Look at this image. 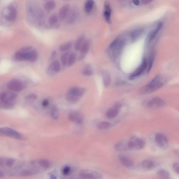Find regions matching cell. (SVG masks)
<instances>
[{
	"mask_svg": "<svg viewBox=\"0 0 179 179\" xmlns=\"http://www.w3.org/2000/svg\"><path fill=\"white\" fill-rule=\"evenodd\" d=\"M76 58L75 53L73 52L68 56L67 64L69 66H72L74 64Z\"/></svg>",
	"mask_w": 179,
	"mask_h": 179,
	"instance_id": "obj_36",
	"label": "cell"
},
{
	"mask_svg": "<svg viewBox=\"0 0 179 179\" xmlns=\"http://www.w3.org/2000/svg\"><path fill=\"white\" fill-rule=\"evenodd\" d=\"M56 55H57V52L56 51H53L51 54V59H53L56 57Z\"/></svg>",
	"mask_w": 179,
	"mask_h": 179,
	"instance_id": "obj_47",
	"label": "cell"
},
{
	"mask_svg": "<svg viewBox=\"0 0 179 179\" xmlns=\"http://www.w3.org/2000/svg\"><path fill=\"white\" fill-rule=\"evenodd\" d=\"M125 39L122 37H117L110 44L109 47V53L112 59H116L119 57L125 46Z\"/></svg>",
	"mask_w": 179,
	"mask_h": 179,
	"instance_id": "obj_4",
	"label": "cell"
},
{
	"mask_svg": "<svg viewBox=\"0 0 179 179\" xmlns=\"http://www.w3.org/2000/svg\"><path fill=\"white\" fill-rule=\"evenodd\" d=\"M4 160L2 158H0V166H3L4 165Z\"/></svg>",
	"mask_w": 179,
	"mask_h": 179,
	"instance_id": "obj_49",
	"label": "cell"
},
{
	"mask_svg": "<svg viewBox=\"0 0 179 179\" xmlns=\"http://www.w3.org/2000/svg\"><path fill=\"white\" fill-rule=\"evenodd\" d=\"M104 16L105 21L107 23H110L111 15V9L110 8V3L108 1H106L104 6Z\"/></svg>",
	"mask_w": 179,
	"mask_h": 179,
	"instance_id": "obj_20",
	"label": "cell"
},
{
	"mask_svg": "<svg viewBox=\"0 0 179 179\" xmlns=\"http://www.w3.org/2000/svg\"><path fill=\"white\" fill-rule=\"evenodd\" d=\"M79 176L83 179H102L101 174L92 170H83L79 172Z\"/></svg>",
	"mask_w": 179,
	"mask_h": 179,
	"instance_id": "obj_9",
	"label": "cell"
},
{
	"mask_svg": "<svg viewBox=\"0 0 179 179\" xmlns=\"http://www.w3.org/2000/svg\"><path fill=\"white\" fill-rule=\"evenodd\" d=\"M163 25V23H158L156 28L154 30H151L148 35L147 38V44H149L152 42L156 38L157 35H158L160 30Z\"/></svg>",
	"mask_w": 179,
	"mask_h": 179,
	"instance_id": "obj_17",
	"label": "cell"
},
{
	"mask_svg": "<svg viewBox=\"0 0 179 179\" xmlns=\"http://www.w3.org/2000/svg\"><path fill=\"white\" fill-rule=\"evenodd\" d=\"M164 102L162 100L156 97L148 101L147 105L150 108L156 109L161 108L164 105Z\"/></svg>",
	"mask_w": 179,
	"mask_h": 179,
	"instance_id": "obj_13",
	"label": "cell"
},
{
	"mask_svg": "<svg viewBox=\"0 0 179 179\" xmlns=\"http://www.w3.org/2000/svg\"><path fill=\"white\" fill-rule=\"evenodd\" d=\"M0 135L7 136L19 140L23 139V136L20 133L8 127L0 128Z\"/></svg>",
	"mask_w": 179,
	"mask_h": 179,
	"instance_id": "obj_8",
	"label": "cell"
},
{
	"mask_svg": "<svg viewBox=\"0 0 179 179\" xmlns=\"http://www.w3.org/2000/svg\"><path fill=\"white\" fill-rule=\"evenodd\" d=\"M157 175L160 178L168 179L170 178L169 172L164 170H159L157 173Z\"/></svg>",
	"mask_w": 179,
	"mask_h": 179,
	"instance_id": "obj_28",
	"label": "cell"
},
{
	"mask_svg": "<svg viewBox=\"0 0 179 179\" xmlns=\"http://www.w3.org/2000/svg\"><path fill=\"white\" fill-rule=\"evenodd\" d=\"M157 144L161 148H166L168 145V141L166 136L161 133H157L155 137Z\"/></svg>",
	"mask_w": 179,
	"mask_h": 179,
	"instance_id": "obj_14",
	"label": "cell"
},
{
	"mask_svg": "<svg viewBox=\"0 0 179 179\" xmlns=\"http://www.w3.org/2000/svg\"><path fill=\"white\" fill-rule=\"evenodd\" d=\"M172 167L174 171L176 173L179 174V163L178 162H175L173 163Z\"/></svg>",
	"mask_w": 179,
	"mask_h": 179,
	"instance_id": "obj_43",
	"label": "cell"
},
{
	"mask_svg": "<svg viewBox=\"0 0 179 179\" xmlns=\"http://www.w3.org/2000/svg\"><path fill=\"white\" fill-rule=\"evenodd\" d=\"M69 53L68 52H66L63 54L61 57V61L62 62L63 65L66 66L67 64L68 55Z\"/></svg>",
	"mask_w": 179,
	"mask_h": 179,
	"instance_id": "obj_38",
	"label": "cell"
},
{
	"mask_svg": "<svg viewBox=\"0 0 179 179\" xmlns=\"http://www.w3.org/2000/svg\"><path fill=\"white\" fill-rule=\"evenodd\" d=\"M103 81L104 86L106 88L108 87L111 82V77L108 71H104L103 74Z\"/></svg>",
	"mask_w": 179,
	"mask_h": 179,
	"instance_id": "obj_25",
	"label": "cell"
},
{
	"mask_svg": "<svg viewBox=\"0 0 179 179\" xmlns=\"http://www.w3.org/2000/svg\"><path fill=\"white\" fill-rule=\"evenodd\" d=\"M26 84L23 80L16 79L10 81L8 83L7 88L10 91L16 93L21 91L26 87Z\"/></svg>",
	"mask_w": 179,
	"mask_h": 179,
	"instance_id": "obj_7",
	"label": "cell"
},
{
	"mask_svg": "<svg viewBox=\"0 0 179 179\" xmlns=\"http://www.w3.org/2000/svg\"><path fill=\"white\" fill-rule=\"evenodd\" d=\"M37 163L41 167L44 169H47L50 167L51 163L48 160L46 159H41L38 160Z\"/></svg>",
	"mask_w": 179,
	"mask_h": 179,
	"instance_id": "obj_27",
	"label": "cell"
},
{
	"mask_svg": "<svg viewBox=\"0 0 179 179\" xmlns=\"http://www.w3.org/2000/svg\"><path fill=\"white\" fill-rule=\"evenodd\" d=\"M155 57V55L154 53H151V55L150 56L149 64L147 66L148 67V72L151 70V67L153 66V62H154V60Z\"/></svg>",
	"mask_w": 179,
	"mask_h": 179,
	"instance_id": "obj_39",
	"label": "cell"
},
{
	"mask_svg": "<svg viewBox=\"0 0 179 179\" xmlns=\"http://www.w3.org/2000/svg\"><path fill=\"white\" fill-rule=\"evenodd\" d=\"M129 150H140L142 149L145 146L144 141L140 138L133 136L127 142Z\"/></svg>",
	"mask_w": 179,
	"mask_h": 179,
	"instance_id": "obj_5",
	"label": "cell"
},
{
	"mask_svg": "<svg viewBox=\"0 0 179 179\" xmlns=\"http://www.w3.org/2000/svg\"><path fill=\"white\" fill-rule=\"evenodd\" d=\"M141 166L144 169L149 170L156 167V162L152 160H144L141 162Z\"/></svg>",
	"mask_w": 179,
	"mask_h": 179,
	"instance_id": "obj_21",
	"label": "cell"
},
{
	"mask_svg": "<svg viewBox=\"0 0 179 179\" xmlns=\"http://www.w3.org/2000/svg\"><path fill=\"white\" fill-rule=\"evenodd\" d=\"M90 47V43L89 40H85L80 49V54L78 60H81L84 58L87 54L89 51Z\"/></svg>",
	"mask_w": 179,
	"mask_h": 179,
	"instance_id": "obj_15",
	"label": "cell"
},
{
	"mask_svg": "<svg viewBox=\"0 0 179 179\" xmlns=\"http://www.w3.org/2000/svg\"><path fill=\"white\" fill-rule=\"evenodd\" d=\"M85 40V37L81 36L79 37L76 41L75 45V48L77 51H79L82 45Z\"/></svg>",
	"mask_w": 179,
	"mask_h": 179,
	"instance_id": "obj_30",
	"label": "cell"
},
{
	"mask_svg": "<svg viewBox=\"0 0 179 179\" xmlns=\"http://www.w3.org/2000/svg\"><path fill=\"white\" fill-rule=\"evenodd\" d=\"M144 32L142 28H139L133 30L131 32L130 37L131 41L133 42L135 41L139 38Z\"/></svg>",
	"mask_w": 179,
	"mask_h": 179,
	"instance_id": "obj_22",
	"label": "cell"
},
{
	"mask_svg": "<svg viewBox=\"0 0 179 179\" xmlns=\"http://www.w3.org/2000/svg\"><path fill=\"white\" fill-rule=\"evenodd\" d=\"M38 170L35 169H25L23 170L20 173V175L21 176H30L35 174L38 173Z\"/></svg>",
	"mask_w": 179,
	"mask_h": 179,
	"instance_id": "obj_26",
	"label": "cell"
},
{
	"mask_svg": "<svg viewBox=\"0 0 179 179\" xmlns=\"http://www.w3.org/2000/svg\"><path fill=\"white\" fill-rule=\"evenodd\" d=\"M51 116L55 120H57L59 118V114L58 109L55 106H53L50 110Z\"/></svg>",
	"mask_w": 179,
	"mask_h": 179,
	"instance_id": "obj_34",
	"label": "cell"
},
{
	"mask_svg": "<svg viewBox=\"0 0 179 179\" xmlns=\"http://www.w3.org/2000/svg\"><path fill=\"white\" fill-rule=\"evenodd\" d=\"M4 176V173L3 172L0 170V177H3Z\"/></svg>",
	"mask_w": 179,
	"mask_h": 179,
	"instance_id": "obj_50",
	"label": "cell"
},
{
	"mask_svg": "<svg viewBox=\"0 0 179 179\" xmlns=\"http://www.w3.org/2000/svg\"><path fill=\"white\" fill-rule=\"evenodd\" d=\"M121 107L122 105L120 104H115L107 111L106 115L109 119L115 118L118 115Z\"/></svg>",
	"mask_w": 179,
	"mask_h": 179,
	"instance_id": "obj_11",
	"label": "cell"
},
{
	"mask_svg": "<svg viewBox=\"0 0 179 179\" xmlns=\"http://www.w3.org/2000/svg\"><path fill=\"white\" fill-rule=\"evenodd\" d=\"M119 159L120 163L126 167L132 168L134 166V162L128 156L122 155L119 156Z\"/></svg>",
	"mask_w": 179,
	"mask_h": 179,
	"instance_id": "obj_16",
	"label": "cell"
},
{
	"mask_svg": "<svg viewBox=\"0 0 179 179\" xmlns=\"http://www.w3.org/2000/svg\"><path fill=\"white\" fill-rule=\"evenodd\" d=\"M147 63L146 59H143L140 65L132 74H131L129 79H134L139 76L144 72L146 68H147Z\"/></svg>",
	"mask_w": 179,
	"mask_h": 179,
	"instance_id": "obj_10",
	"label": "cell"
},
{
	"mask_svg": "<svg viewBox=\"0 0 179 179\" xmlns=\"http://www.w3.org/2000/svg\"><path fill=\"white\" fill-rule=\"evenodd\" d=\"M61 70V65L60 63L57 60L54 61L50 65L48 70V74L49 75H53L55 73H57L60 71Z\"/></svg>",
	"mask_w": 179,
	"mask_h": 179,
	"instance_id": "obj_18",
	"label": "cell"
},
{
	"mask_svg": "<svg viewBox=\"0 0 179 179\" xmlns=\"http://www.w3.org/2000/svg\"><path fill=\"white\" fill-rule=\"evenodd\" d=\"M37 51L31 46H26L19 49L13 55L12 58L16 61H27L35 62L37 59Z\"/></svg>",
	"mask_w": 179,
	"mask_h": 179,
	"instance_id": "obj_1",
	"label": "cell"
},
{
	"mask_svg": "<svg viewBox=\"0 0 179 179\" xmlns=\"http://www.w3.org/2000/svg\"><path fill=\"white\" fill-rule=\"evenodd\" d=\"M93 74V68L90 65L88 64L85 66L83 70V74L85 76H90Z\"/></svg>",
	"mask_w": 179,
	"mask_h": 179,
	"instance_id": "obj_35",
	"label": "cell"
},
{
	"mask_svg": "<svg viewBox=\"0 0 179 179\" xmlns=\"http://www.w3.org/2000/svg\"><path fill=\"white\" fill-rule=\"evenodd\" d=\"M15 162V160L12 158H8L6 160L5 163L7 166L11 167L12 166Z\"/></svg>",
	"mask_w": 179,
	"mask_h": 179,
	"instance_id": "obj_41",
	"label": "cell"
},
{
	"mask_svg": "<svg viewBox=\"0 0 179 179\" xmlns=\"http://www.w3.org/2000/svg\"><path fill=\"white\" fill-rule=\"evenodd\" d=\"M86 92V89L84 88L73 87L70 89L68 93L81 98L84 95Z\"/></svg>",
	"mask_w": 179,
	"mask_h": 179,
	"instance_id": "obj_19",
	"label": "cell"
},
{
	"mask_svg": "<svg viewBox=\"0 0 179 179\" xmlns=\"http://www.w3.org/2000/svg\"><path fill=\"white\" fill-rule=\"evenodd\" d=\"M141 3L144 5H147L152 2L154 0H141Z\"/></svg>",
	"mask_w": 179,
	"mask_h": 179,
	"instance_id": "obj_46",
	"label": "cell"
},
{
	"mask_svg": "<svg viewBox=\"0 0 179 179\" xmlns=\"http://www.w3.org/2000/svg\"><path fill=\"white\" fill-rule=\"evenodd\" d=\"M133 2L136 6H139L140 4L139 0H133Z\"/></svg>",
	"mask_w": 179,
	"mask_h": 179,
	"instance_id": "obj_48",
	"label": "cell"
},
{
	"mask_svg": "<svg viewBox=\"0 0 179 179\" xmlns=\"http://www.w3.org/2000/svg\"><path fill=\"white\" fill-rule=\"evenodd\" d=\"M37 97L36 95L35 94H31L27 95V99L31 100H35L37 99Z\"/></svg>",
	"mask_w": 179,
	"mask_h": 179,
	"instance_id": "obj_44",
	"label": "cell"
},
{
	"mask_svg": "<svg viewBox=\"0 0 179 179\" xmlns=\"http://www.w3.org/2000/svg\"><path fill=\"white\" fill-rule=\"evenodd\" d=\"M70 6L69 5H66L63 6L61 8L59 11V19L61 20H64L69 12Z\"/></svg>",
	"mask_w": 179,
	"mask_h": 179,
	"instance_id": "obj_23",
	"label": "cell"
},
{
	"mask_svg": "<svg viewBox=\"0 0 179 179\" xmlns=\"http://www.w3.org/2000/svg\"><path fill=\"white\" fill-rule=\"evenodd\" d=\"M49 104V100L48 99H45L43 101H42V106L44 107H47L48 106V105Z\"/></svg>",
	"mask_w": 179,
	"mask_h": 179,
	"instance_id": "obj_45",
	"label": "cell"
},
{
	"mask_svg": "<svg viewBox=\"0 0 179 179\" xmlns=\"http://www.w3.org/2000/svg\"><path fill=\"white\" fill-rule=\"evenodd\" d=\"M51 178L54 179H56L57 178H56L55 176H54V175H52L51 176Z\"/></svg>",
	"mask_w": 179,
	"mask_h": 179,
	"instance_id": "obj_51",
	"label": "cell"
},
{
	"mask_svg": "<svg viewBox=\"0 0 179 179\" xmlns=\"http://www.w3.org/2000/svg\"><path fill=\"white\" fill-rule=\"evenodd\" d=\"M68 118L71 122L78 124H82L84 117L82 113L77 111H72L68 115Z\"/></svg>",
	"mask_w": 179,
	"mask_h": 179,
	"instance_id": "obj_12",
	"label": "cell"
},
{
	"mask_svg": "<svg viewBox=\"0 0 179 179\" xmlns=\"http://www.w3.org/2000/svg\"><path fill=\"white\" fill-rule=\"evenodd\" d=\"M94 6L93 0H87L85 3L84 9L87 13H90L93 9Z\"/></svg>",
	"mask_w": 179,
	"mask_h": 179,
	"instance_id": "obj_29",
	"label": "cell"
},
{
	"mask_svg": "<svg viewBox=\"0 0 179 179\" xmlns=\"http://www.w3.org/2000/svg\"><path fill=\"white\" fill-rule=\"evenodd\" d=\"M17 95L14 92H2L0 93V109L10 110L15 106L17 101Z\"/></svg>",
	"mask_w": 179,
	"mask_h": 179,
	"instance_id": "obj_2",
	"label": "cell"
},
{
	"mask_svg": "<svg viewBox=\"0 0 179 179\" xmlns=\"http://www.w3.org/2000/svg\"><path fill=\"white\" fill-rule=\"evenodd\" d=\"M166 82V79L162 76L158 75L151 82L141 88V93L143 95L152 93L163 86Z\"/></svg>",
	"mask_w": 179,
	"mask_h": 179,
	"instance_id": "obj_3",
	"label": "cell"
},
{
	"mask_svg": "<svg viewBox=\"0 0 179 179\" xmlns=\"http://www.w3.org/2000/svg\"><path fill=\"white\" fill-rule=\"evenodd\" d=\"M73 43L71 42H66V43L62 44L59 47V50L61 52H66L69 50L72 47Z\"/></svg>",
	"mask_w": 179,
	"mask_h": 179,
	"instance_id": "obj_32",
	"label": "cell"
},
{
	"mask_svg": "<svg viewBox=\"0 0 179 179\" xmlns=\"http://www.w3.org/2000/svg\"><path fill=\"white\" fill-rule=\"evenodd\" d=\"M56 3L53 0H50L48 1L44 5V8L47 11H50L55 8Z\"/></svg>",
	"mask_w": 179,
	"mask_h": 179,
	"instance_id": "obj_33",
	"label": "cell"
},
{
	"mask_svg": "<svg viewBox=\"0 0 179 179\" xmlns=\"http://www.w3.org/2000/svg\"><path fill=\"white\" fill-rule=\"evenodd\" d=\"M66 98L68 102L71 103H75L77 102L80 100L79 97L74 96L68 93L66 95Z\"/></svg>",
	"mask_w": 179,
	"mask_h": 179,
	"instance_id": "obj_37",
	"label": "cell"
},
{
	"mask_svg": "<svg viewBox=\"0 0 179 179\" xmlns=\"http://www.w3.org/2000/svg\"><path fill=\"white\" fill-rule=\"evenodd\" d=\"M58 21V18L56 15H53L51 16L49 19V25L51 26L55 25Z\"/></svg>",
	"mask_w": 179,
	"mask_h": 179,
	"instance_id": "obj_40",
	"label": "cell"
},
{
	"mask_svg": "<svg viewBox=\"0 0 179 179\" xmlns=\"http://www.w3.org/2000/svg\"><path fill=\"white\" fill-rule=\"evenodd\" d=\"M111 123L106 121L100 122L98 124L97 127L100 130H104L109 128L111 126Z\"/></svg>",
	"mask_w": 179,
	"mask_h": 179,
	"instance_id": "obj_31",
	"label": "cell"
},
{
	"mask_svg": "<svg viewBox=\"0 0 179 179\" xmlns=\"http://www.w3.org/2000/svg\"><path fill=\"white\" fill-rule=\"evenodd\" d=\"M114 148L117 151H129L127 142L123 141L117 143L114 146Z\"/></svg>",
	"mask_w": 179,
	"mask_h": 179,
	"instance_id": "obj_24",
	"label": "cell"
},
{
	"mask_svg": "<svg viewBox=\"0 0 179 179\" xmlns=\"http://www.w3.org/2000/svg\"><path fill=\"white\" fill-rule=\"evenodd\" d=\"M71 169L70 167L66 166L64 167L62 170V173L65 175H67L70 173Z\"/></svg>",
	"mask_w": 179,
	"mask_h": 179,
	"instance_id": "obj_42",
	"label": "cell"
},
{
	"mask_svg": "<svg viewBox=\"0 0 179 179\" xmlns=\"http://www.w3.org/2000/svg\"><path fill=\"white\" fill-rule=\"evenodd\" d=\"M17 14V12L15 6L10 4L6 7L3 11V17L7 21L11 23L16 20Z\"/></svg>",
	"mask_w": 179,
	"mask_h": 179,
	"instance_id": "obj_6",
	"label": "cell"
}]
</instances>
